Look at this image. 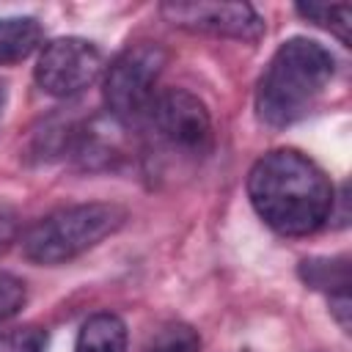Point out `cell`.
Masks as SVG:
<instances>
[{
    "label": "cell",
    "mask_w": 352,
    "mask_h": 352,
    "mask_svg": "<svg viewBox=\"0 0 352 352\" xmlns=\"http://www.w3.org/2000/svg\"><path fill=\"white\" fill-rule=\"evenodd\" d=\"M248 198L256 214L283 236H305L333 217V182L297 148H275L248 173Z\"/></svg>",
    "instance_id": "6da1fadb"
},
{
    "label": "cell",
    "mask_w": 352,
    "mask_h": 352,
    "mask_svg": "<svg viewBox=\"0 0 352 352\" xmlns=\"http://www.w3.org/2000/svg\"><path fill=\"white\" fill-rule=\"evenodd\" d=\"M336 74V58L314 38L294 36L270 58L258 88L256 113L267 126H289L311 113Z\"/></svg>",
    "instance_id": "7a4b0ae2"
},
{
    "label": "cell",
    "mask_w": 352,
    "mask_h": 352,
    "mask_svg": "<svg viewBox=\"0 0 352 352\" xmlns=\"http://www.w3.org/2000/svg\"><path fill=\"white\" fill-rule=\"evenodd\" d=\"M124 223H126V209L118 204H102V201L74 204L36 220L22 234L19 248L28 261L41 267H55L96 248Z\"/></svg>",
    "instance_id": "3957f363"
},
{
    "label": "cell",
    "mask_w": 352,
    "mask_h": 352,
    "mask_svg": "<svg viewBox=\"0 0 352 352\" xmlns=\"http://www.w3.org/2000/svg\"><path fill=\"white\" fill-rule=\"evenodd\" d=\"M168 63V52L154 41L129 44L124 52L113 58L104 69L102 94L107 104V116L118 124L129 126L143 118L154 102V85Z\"/></svg>",
    "instance_id": "277c9868"
},
{
    "label": "cell",
    "mask_w": 352,
    "mask_h": 352,
    "mask_svg": "<svg viewBox=\"0 0 352 352\" xmlns=\"http://www.w3.org/2000/svg\"><path fill=\"white\" fill-rule=\"evenodd\" d=\"M154 138L179 157L201 160L212 148V116L206 104L184 91V88H168L154 96L148 113H146Z\"/></svg>",
    "instance_id": "5b68a950"
},
{
    "label": "cell",
    "mask_w": 352,
    "mask_h": 352,
    "mask_svg": "<svg viewBox=\"0 0 352 352\" xmlns=\"http://www.w3.org/2000/svg\"><path fill=\"white\" fill-rule=\"evenodd\" d=\"M104 69V58L99 47L80 36H60L41 47L33 77L36 85L55 96L69 99L91 88Z\"/></svg>",
    "instance_id": "8992f818"
},
{
    "label": "cell",
    "mask_w": 352,
    "mask_h": 352,
    "mask_svg": "<svg viewBox=\"0 0 352 352\" xmlns=\"http://www.w3.org/2000/svg\"><path fill=\"white\" fill-rule=\"evenodd\" d=\"M160 14L190 33H209L236 41H258L264 36V19L250 3H209V0H168Z\"/></svg>",
    "instance_id": "52a82bcc"
},
{
    "label": "cell",
    "mask_w": 352,
    "mask_h": 352,
    "mask_svg": "<svg viewBox=\"0 0 352 352\" xmlns=\"http://www.w3.org/2000/svg\"><path fill=\"white\" fill-rule=\"evenodd\" d=\"M74 352H126V324L118 314L102 311L82 322Z\"/></svg>",
    "instance_id": "ba28073f"
},
{
    "label": "cell",
    "mask_w": 352,
    "mask_h": 352,
    "mask_svg": "<svg viewBox=\"0 0 352 352\" xmlns=\"http://www.w3.org/2000/svg\"><path fill=\"white\" fill-rule=\"evenodd\" d=\"M44 30L33 16H3L0 19V66L19 63L41 47Z\"/></svg>",
    "instance_id": "9c48e42d"
},
{
    "label": "cell",
    "mask_w": 352,
    "mask_h": 352,
    "mask_svg": "<svg viewBox=\"0 0 352 352\" xmlns=\"http://www.w3.org/2000/svg\"><path fill=\"white\" fill-rule=\"evenodd\" d=\"M300 278L305 286L327 294L349 292V256H314L300 261Z\"/></svg>",
    "instance_id": "30bf717a"
},
{
    "label": "cell",
    "mask_w": 352,
    "mask_h": 352,
    "mask_svg": "<svg viewBox=\"0 0 352 352\" xmlns=\"http://www.w3.org/2000/svg\"><path fill=\"white\" fill-rule=\"evenodd\" d=\"M297 14L324 30H330L344 47H349V28H352V6L349 3H297Z\"/></svg>",
    "instance_id": "8fae6325"
},
{
    "label": "cell",
    "mask_w": 352,
    "mask_h": 352,
    "mask_svg": "<svg viewBox=\"0 0 352 352\" xmlns=\"http://www.w3.org/2000/svg\"><path fill=\"white\" fill-rule=\"evenodd\" d=\"M143 352H201V336L184 322H170L148 338Z\"/></svg>",
    "instance_id": "7c38bea8"
},
{
    "label": "cell",
    "mask_w": 352,
    "mask_h": 352,
    "mask_svg": "<svg viewBox=\"0 0 352 352\" xmlns=\"http://www.w3.org/2000/svg\"><path fill=\"white\" fill-rule=\"evenodd\" d=\"M50 336L38 324H22L0 333V352H47Z\"/></svg>",
    "instance_id": "4fadbf2b"
},
{
    "label": "cell",
    "mask_w": 352,
    "mask_h": 352,
    "mask_svg": "<svg viewBox=\"0 0 352 352\" xmlns=\"http://www.w3.org/2000/svg\"><path fill=\"white\" fill-rule=\"evenodd\" d=\"M25 300H28L25 283L11 272H0V322L16 316L25 305Z\"/></svg>",
    "instance_id": "5bb4252c"
},
{
    "label": "cell",
    "mask_w": 352,
    "mask_h": 352,
    "mask_svg": "<svg viewBox=\"0 0 352 352\" xmlns=\"http://www.w3.org/2000/svg\"><path fill=\"white\" fill-rule=\"evenodd\" d=\"M330 314L336 316V322L341 324V330L349 333V316H352V308H349V292L330 294Z\"/></svg>",
    "instance_id": "9a60e30c"
},
{
    "label": "cell",
    "mask_w": 352,
    "mask_h": 352,
    "mask_svg": "<svg viewBox=\"0 0 352 352\" xmlns=\"http://www.w3.org/2000/svg\"><path fill=\"white\" fill-rule=\"evenodd\" d=\"M16 236V217L11 209L0 206V253L8 248V242H14Z\"/></svg>",
    "instance_id": "2e32d148"
},
{
    "label": "cell",
    "mask_w": 352,
    "mask_h": 352,
    "mask_svg": "<svg viewBox=\"0 0 352 352\" xmlns=\"http://www.w3.org/2000/svg\"><path fill=\"white\" fill-rule=\"evenodd\" d=\"M3 99H6V91H3V85H0V110H3Z\"/></svg>",
    "instance_id": "e0dca14e"
}]
</instances>
